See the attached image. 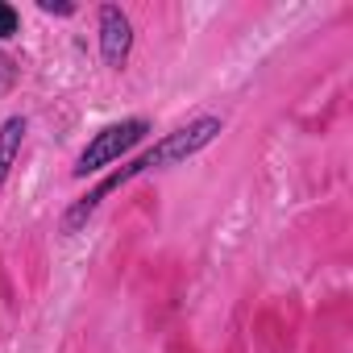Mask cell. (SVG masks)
<instances>
[{
  "instance_id": "cell-6",
  "label": "cell",
  "mask_w": 353,
  "mask_h": 353,
  "mask_svg": "<svg viewBox=\"0 0 353 353\" xmlns=\"http://www.w3.org/2000/svg\"><path fill=\"white\" fill-rule=\"evenodd\" d=\"M13 88H17V63H13V54L0 50V96H9Z\"/></svg>"
},
{
  "instance_id": "cell-4",
  "label": "cell",
  "mask_w": 353,
  "mask_h": 353,
  "mask_svg": "<svg viewBox=\"0 0 353 353\" xmlns=\"http://www.w3.org/2000/svg\"><path fill=\"white\" fill-rule=\"evenodd\" d=\"M26 133H30V121H26L21 112H13V117L0 121V188L9 183V174H13V166H17V158H21Z\"/></svg>"
},
{
  "instance_id": "cell-3",
  "label": "cell",
  "mask_w": 353,
  "mask_h": 353,
  "mask_svg": "<svg viewBox=\"0 0 353 353\" xmlns=\"http://www.w3.org/2000/svg\"><path fill=\"white\" fill-rule=\"evenodd\" d=\"M96 38H100V59L112 67V71H121L125 63H129V54H133V21H129V13L121 9V5H100V13H96Z\"/></svg>"
},
{
  "instance_id": "cell-1",
  "label": "cell",
  "mask_w": 353,
  "mask_h": 353,
  "mask_svg": "<svg viewBox=\"0 0 353 353\" xmlns=\"http://www.w3.org/2000/svg\"><path fill=\"white\" fill-rule=\"evenodd\" d=\"M225 133V117H216V112H200V117H192L188 125H179V129H170V133H162L145 154H137L133 162H125L121 170H112L108 179H100L83 200H75L67 212H63V233H79L92 216H96V208L112 196V192H121L125 183H133V179H141V174H150V170H170V166H183L188 158H196L200 150H208L216 137Z\"/></svg>"
},
{
  "instance_id": "cell-2",
  "label": "cell",
  "mask_w": 353,
  "mask_h": 353,
  "mask_svg": "<svg viewBox=\"0 0 353 353\" xmlns=\"http://www.w3.org/2000/svg\"><path fill=\"white\" fill-rule=\"evenodd\" d=\"M150 121L145 117H125V121H112V125H104L83 150H79V158H75V166H71V174L75 179H88V174H96V170H104V166H112L117 158H125L137 141H145L150 137Z\"/></svg>"
},
{
  "instance_id": "cell-5",
  "label": "cell",
  "mask_w": 353,
  "mask_h": 353,
  "mask_svg": "<svg viewBox=\"0 0 353 353\" xmlns=\"http://www.w3.org/2000/svg\"><path fill=\"white\" fill-rule=\"evenodd\" d=\"M17 30H21V13H17L13 5H5V0H0V42L17 38Z\"/></svg>"
},
{
  "instance_id": "cell-7",
  "label": "cell",
  "mask_w": 353,
  "mask_h": 353,
  "mask_svg": "<svg viewBox=\"0 0 353 353\" xmlns=\"http://www.w3.org/2000/svg\"><path fill=\"white\" fill-rule=\"evenodd\" d=\"M38 9L50 13V17H71L75 13V5H67V0H38Z\"/></svg>"
}]
</instances>
